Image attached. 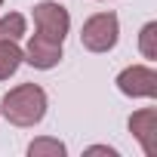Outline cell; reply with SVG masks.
Segmentation results:
<instances>
[{
  "label": "cell",
  "instance_id": "cell-1",
  "mask_svg": "<svg viewBox=\"0 0 157 157\" xmlns=\"http://www.w3.org/2000/svg\"><path fill=\"white\" fill-rule=\"evenodd\" d=\"M46 108H49L46 90L37 83H19L0 102V114L13 126H37L46 117Z\"/></svg>",
  "mask_w": 157,
  "mask_h": 157
},
{
  "label": "cell",
  "instance_id": "cell-2",
  "mask_svg": "<svg viewBox=\"0 0 157 157\" xmlns=\"http://www.w3.org/2000/svg\"><path fill=\"white\" fill-rule=\"evenodd\" d=\"M120 40V19L114 13H96L83 22L80 43L90 52H111Z\"/></svg>",
  "mask_w": 157,
  "mask_h": 157
},
{
  "label": "cell",
  "instance_id": "cell-3",
  "mask_svg": "<svg viewBox=\"0 0 157 157\" xmlns=\"http://www.w3.org/2000/svg\"><path fill=\"white\" fill-rule=\"evenodd\" d=\"M117 90L129 99H154L157 96V71L151 65H129L117 74Z\"/></svg>",
  "mask_w": 157,
  "mask_h": 157
},
{
  "label": "cell",
  "instance_id": "cell-4",
  "mask_svg": "<svg viewBox=\"0 0 157 157\" xmlns=\"http://www.w3.org/2000/svg\"><path fill=\"white\" fill-rule=\"evenodd\" d=\"M34 28L46 37H56L65 43L68 31H71V16L62 3H52V0H43V3L34 6Z\"/></svg>",
  "mask_w": 157,
  "mask_h": 157
},
{
  "label": "cell",
  "instance_id": "cell-5",
  "mask_svg": "<svg viewBox=\"0 0 157 157\" xmlns=\"http://www.w3.org/2000/svg\"><path fill=\"white\" fill-rule=\"evenodd\" d=\"M22 52H25V62H28L31 68L49 71V68H56V65L62 62V40L46 37V34L37 31V34L28 40V46H25Z\"/></svg>",
  "mask_w": 157,
  "mask_h": 157
},
{
  "label": "cell",
  "instance_id": "cell-6",
  "mask_svg": "<svg viewBox=\"0 0 157 157\" xmlns=\"http://www.w3.org/2000/svg\"><path fill=\"white\" fill-rule=\"evenodd\" d=\"M129 132L148 157H157V108H139L129 117Z\"/></svg>",
  "mask_w": 157,
  "mask_h": 157
},
{
  "label": "cell",
  "instance_id": "cell-7",
  "mask_svg": "<svg viewBox=\"0 0 157 157\" xmlns=\"http://www.w3.org/2000/svg\"><path fill=\"white\" fill-rule=\"evenodd\" d=\"M22 62H25V52L19 40H0V80H10Z\"/></svg>",
  "mask_w": 157,
  "mask_h": 157
},
{
  "label": "cell",
  "instance_id": "cell-8",
  "mask_svg": "<svg viewBox=\"0 0 157 157\" xmlns=\"http://www.w3.org/2000/svg\"><path fill=\"white\" fill-rule=\"evenodd\" d=\"M28 31V22L22 13H6L0 16V40H22Z\"/></svg>",
  "mask_w": 157,
  "mask_h": 157
},
{
  "label": "cell",
  "instance_id": "cell-9",
  "mask_svg": "<svg viewBox=\"0 0 157 157\" xmlns=\"http://www.w3.org/2000/svg\"><path fill=\"white\" fill-rule=\"evenodd\" d=\"M65 142H59V139H49V136H40V139H34L31 145H28V154L31 157H65Z\"/></svg>",
  "mask_w": 157,
  "mask_h": 157
},
{
  "label": "cell",
  "instance_id": "cell-10",
  "mask_svg": "<svg viewBox=\"0 0 157 157\" xmlns=\"http://www.w3.org/2000/svg\"><path fill=\"white\" fill-rule=\"evenodd\" d=\"M139 52H142L148 62L157 59V22H148V25L139 31Z\"/></svg>",
  "mask_w": 157,
  "mask_h": 157
},
{
  "label": "cell",
  "instance_id": "cell-11",
  "mask_svg": "<svg viewBox=\"0 0 157 157\" xmlns=\"http://www.w3.org/2000/svg\"><path fill=\"white\" fill-rule=\"evenodd\" d=\"M86 154H108V157H117V151L108 148V145H93V148H86Z\"/></svg>",
  "mask_w": 157,
  "mask_h": 157
},
{
  "label": "cell",
  "instance_id": "cell-12",
  "mask_svg": "<svg viewBox=\"0 0 157 157\" xmlns=\"http://www.w3.org/2000/svg\"><path fill=\"white\" fill-rule=\"evenodd\" d=\"M0 6H3V0H0Z\"/></svg>",
  "mask_w": 157,
  "mask_h": 157
}]
</instances>
